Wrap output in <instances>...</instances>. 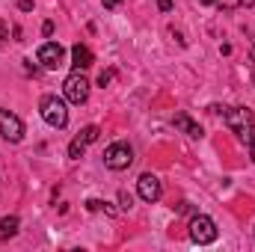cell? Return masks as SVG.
<instances>
[{
    "instance_id": "5",
    "label": "cell",
    "mask_w": 255,
    "mask_h": 252,
    "mask_svg": "<svg viewBox=\"0 0 255 252\" xmlns=\"http://www.w3.org/2000/svg\"><path fill=\"white\" fill-rule=\"evenodd\" d=\"M63 95L71 101V104H86V98H89V80L74 68L68 77H65L63 83Z\"/></svg>"
},
{
    "instance_id": "4",
    "label": "cell",
    "mask_w": 255,
    "mask_h": 252,
    "mask_svg": "<svg viewBox=\"0 0 255 252\" xmlns=\"http://www.w3.org/2000/svg\"><path fill=\"white\" fill-rule=\"evenodd\" d=\"M130 163H133V151H130L128 142H113V145H107V151H104V166H107V169L122 172Z\"/></svg>"
},
{
    "instance_id": "8",
    "label": "cell",
    "mask_w": 255,
    "mask_h": 252,
    "mask_svg": "<svg viewBox=\"0 0 255 252\" xmlns=\"http://www.w3.org/2000/svg\"><path fill=\"white\" fill-rule=\"evenodd\" d=\"M63 60H65V51L60 42H45L39 48V63L45 65V68H60Z\"/></svg>"
},
{
    "instance_id": "13",
    "label": "cell",
    "mask_w": 255,
    "mask_h": 252,
    "mask_svg": "<svg viewBox=\"0 0 255 252\" xmlns=\"http://www.w3.org/2000/svg\"><path fill=\"white\" fill-rule=\"evenodd\" d=\"M86 151V142L80 139V136H74L71 142H68V157H74V160H80V154Z\"/></svg>"
},
{
    "instance_id": "24",
    "label": "cell",
    "mask_w": 255,
    "mask_h": 252,
    "mask_svg": "<svg viewBox=\"0 0 255 252\" xmlns=\"http://www.w3.org/2000/svg\"><path fill=\"white\" fill-rule=\"evenodd\" d=\"M238 3H241V6H247V9H250V6H255V0H238Z\"/></svg>"
},
{
    "instance_id": "19",
    "label": "cell",
    "mask_w": 255,
    "mask_h": 252,
    "mask_svg": "<svg viewBox=\"0 0 255 252\" xmlns=\"http://www.w3.org/2000/svg\"><path fill=\"white\" fill-rule=\"evenodd\" d=\"M42 33H45V36H54V21H45V24H42Z\"/></svg>"
},
{
    "instance_id": "2",
    "label": "cell",
    "mask_w": 255,
    "mask_h": 252,
    "mask_svg": "<svg viewBox=\"0 0 255 252\" xmlns=\"http://www.w3.org/2000/svg\"><path fill=\"white\" fill-rule=\"evenodd\" d=\"M39 113H42V119H45L48 125L57 127V130L68 125L65 101H63V98H57V95H45V98H42V104H39Z\"/></svg>"
},
{
    "instance_id": "11",
    "label": "cell",
    "mask_w": 255,
    "mask_h": 252,
    "mask_svg": "<svg viewBox=\"0 0 255 252\" xmlns=\"http://www.w3.org/2000/svg\"><path fill=\"white\" fill-rule=\"evenodd\" d=\"M18 226H21L18 217H3L0 220V238H15L18 235Z\"/></svg>"
},
{
    "instance_id": "3",
    "label": "cell",
    "mask_w": 255,
    "mask_h": 252,
    "mask_svg": "<svg viewBox=\"0 0 255 252\" xmlns=\"http://www.w3.org/2000/svg\"><path fill=\"white\" fill-rule=\"evenodd\" d=\"M190 241L199 244V247L214 244V241H217V223H214L211 217H205V214H196L190 220Z\"/></svg>"
},
{
    "instance_id": "17",
    "label": "cell",
    "mask_w": 255,
    "mask_h": 252,
    "mask_svg": "<svg viewBox=\"0 0 255 252\" xmlns=\"http://www.w3.org/2000/svg\"><path fill=\"white\" fill-rule=\"evenodd\" d=\"M21 12H33V0H15Z\"/></svg>"
},
{
    "instance_id": "20",
    "label": "cell",
    "mask_w": 255,
    "mask_h": 252,
    "mask_svg": "<svg viewBox=\"0 0 255 252\" xmlns=\"http://www.w3.org/2000/svg\"><path fill=\"white\" fill-rule=\"evenodd\" d=\"M3 39H9V27H6V24L0 21V42H3Z\"/></svg>"
},
{
    "instance_id": "25",
    "label": "cell",
    "mask_w": 255,
    "mask_h": 252,
    "mask_svg": "<svg viewBox=\"0 0 255 252\" xmlns=\"http://www.w3.org/2000/svg\"><path fill=\"white\" fill-rule=\"evenodd\" d=\"M202 3H205V6H217L220 0H202Z\"/></svg>"
},
{
    "instance_id": "7",
    "label": "cell",
    "mask_w": 255,
    "mask_h": 252,
    "mask_svg": "<svg viewBox=\"0 0 255 252\" xmlns=\"http://www.w3.org/2000/svg\"><path fill=\"white\" fill-rule=\"evenodd\" d=\"M136 193H139V199H142V202L154 205V202L160 199V193H163L160 178H157V175H151V172H142V175H139V181H136Z\"/></svg>"
},
{
    "instance_id": "14",
    "label": "cell",
    "mask_w": 255,
    "mask_h": 252,
    "mask_svg": "<svg viewBox=\"0 0 255 252\" xmlns=\"http://www.w3.org/2000/svg\"><path fill=\"white\" fill-rule=\"evenodd\" d=\"M113 77H116V71H113V68H104V71L98 74V86H101V89H104V86H110V83H113Z\"/></svg>"
},
{
    "instance_id": "10",
    "label": "cell",
    "mask_w": 255,
    "mask_h": 252,
    "mask_svg": "<svg viewBox=\"0 0 255 252\" xmlns=\"http://www.w3.org/2000/svg\"><path fill=\"white\" fill-rule=\"evenodd\" d=\"M92 63H95V57H92V51H89L86 45H80V42H77V45L71 48V65H74V68L80 71V68H89Z\"/></svg>"
},
{
    "instance_id": "23",
    "label": "cell",
    "mask_w": 255,
    "mask_h": 252,
    "mask_svg": "<svg viewBox=\"0 0 255 252\" xmlns=\"http://www.w3.org/2000/svg\"><path fill=\"white\" fill-rule=\"evenodd\" d=\"M101 3H104V6H107V9H116V6H119V3H122V0H101Z\"/></svg>"
},
{
    "instance_id": "6",
    "label": "cell",
    "mask_w": 255,
    "mask_h": 252,
    "mask_svg": "<svg viewBox=\"0 0 255 252\" xmlns=\"http://www.w3.org/2000/svg\"><path fill=\"white\" fill-rule=\"evenodd\" d=\"M0 136L9 139V142H21L24 139V122L15 113L3 110V107H0Z\"/></svg>"
},
{
    "instance_id": "12",
    "label": "cell",
    "mask_w": 255,
    "mask_h": 252,
    "mask_svg": "<svg viewBox=\"0 0 255 252\" xmlns=\"http://www.w3.org/2000/svg\"><path fill=\"white\" fill-rule=\"evenodd\" d=\"M77 136H80V139L89 145V142H95V139L101 136V127H98V125H86L83 130H80V133H77Z\"/></svg>"
},
{
    "instance_id": "26",
    "label": "cell",
    "mask_w": 255,
    "mask_h": 252,
    "mask_svg": "<svg viewBox=\"0 0 255 252\" xmlns=\"http://www.w3.org/2000/svg\"><path fill=\"white\" fill-rule=\"evenodd\" d=\"M253 83H255V71H253Z\"/></svg>"
},
{
    "instance_id": "22",
    "label": "cell",
    "mask_w": 255,
    "mask_h": 252,
    "mask_svg": "<svg viewBox=\"0 0 255 252\" xmlns=\"http://www.w3.org/2000/svg\"><path fill=\"white\" fill-rule=\"evenodd\" d=\"M208 113H226V107H220V104H211V107H208Z\"/></svg>"
},
{
    "instance_id": "18",
    "label": "cell",
    "mask_w": 255,
    "mask_h": 252,
    "mask_svg": "<svg viewBox=\"0 0 255 252\" xmlns=\"http://www.w3.org/2000/svg\"><path fill=\"white\" fill-rule=\"evenodd\" d=\"M157 6H160V12H172L175 3H172V0H157Z\"/></svg>"
},
{
    "instance_id": "21",
    "label": "cell",
    "mask_w": 255,
    "mask_h": 252,
    "mask_svg": "<svg viewBox=\"0 0 255 252\" xmlns=\"http://www.w3.org/2000/svg\"><path fill=\"white\" fill-rule=\"evenodd\" d=\"M250 157H253V163H255V133L250 136Z\"/></svg>"
},
{
    "instance_id": "16",
    "label": "cell",
    "mask_w": 255,
    "mask_h": 252,
    "mask_svg": "<svg viewBox=\"0 0 255 252\" xmlns=\"http://www.w3.org/2000/svg\"><path fill=\"white\" fill-rule=\"evenodd\" d=\"M86 211H92V214L95 211H104V202L101 199H86Z\"/></svg>"
},
{
    "instance_id": "15",
    "label": "cell",
    "mask_w": 255,
    "mask_h": 252,
    "mask_svg": "<svg viewBox=\"0 0 255 252\" xmlns=\"http://www.w3.org/2000/svg\"><path fill=\"white\" fill-rule=\"evenodd\" d=\"M119 205H122V211H130V205H133V196H130L128 190H122V193H119Z\"/></svg>"
},
{
    "instance_id": "9",
    "label": "cell",
    "mask_w": 255,
    "mask_h": 252,
    "mask_svg": "<svg viewBox=\"0 0 255 252\" xmlns=\"http://www.w3.org/2000/svg\"><path fill=\"white\" fill-rule=\"evenodd\" d=\"M172 125L178 127L181 133H187L190 139H202V136H205L202 125H199V122H193V119L187 116V113H175V116H172Z\"/></svg>"
},
{
    "instance_id": "1",
    "label": "cell",
    "mask_w": 255,
    "mask_h": 252,
    "mask_svg": "<svg viewBox=\"0 0 255 252\" xmlns=\"http://www.w3.org/2000/svg\"><path fill=\"white\" fill-rule=\"evenodd\" d=\"M223 122H226V127L241 142H250V136L255 133V116H253V110H247V107H226Z\"/></svg>"
}]
</instances>
